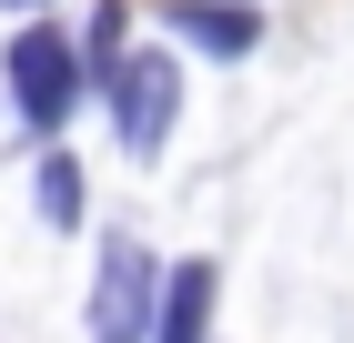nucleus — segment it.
<instances>
[{
  "mask_svg": "<svg viewBox=\"0 0 354 343\" xmlns=\"http://www.w3.org/2000/svg\"><path fill=\"white\" fill-rule=\"evenodd\" d=\"M172 101H183V61L172 51H132L111 71V121H122V152H162L172 141Z\"/></svg>",
  "mask_w": 354,
  "mask_h": 343,
  "instance_id": "obj_1",
  "label": "nucleus"
},
{
  "mask_svg": "<svg viewBox=\"0 0 354 343\" xmlns=\"http://www.w3.org/2000/svg\"><path fill=\"white\" fill-rule=\"evenodd\" d=\"M152 253H142L132 233H102V283H91V343H142V323H162L152 313Z\"/></svg>",
  "mask_w": 354,
  "mask_h": 343,
  "instance_id": "obj_2",
  "label": "nucleus"
},
{
  "mask_svg": "<svg viewBox=\"0 0 354 343\" xmlns=\"http://www.w3.org/2000/svg\"><path fill=\"white\" fill-rule=\"evenodd\" d=\"M10 101L30 132H61L82 101V61L61 51V30H10Z\"/></svg>",
  "mask_w": 354,
  "mask_h": 343,
  "instance_id": "obj_3",
  "label": "nucleus"
},
{
  "mask_svg": "<svg viewBox=\"0 0 354 343\" xmlns=\"http://www.w3.org/2000/svg\"><path fill=\"white\" fill-rule=\"evenodd\" d=\"M172 30H192L213 61H243L253 41H263V21H253L243 0H172Z\"/></svg>",
  "mask_w": 354,
  "mask_h": 343,
  "instance_id": "obj_4",
  "label": "nucleus"
},
{
  "mask_svg": "<svg viewBox=\"0 0 354 343\" xmlns=\"http://www.w3.org/2000/svg\"><path fill=\"white\" fill-rule=\"evenodd\" d=\"M203 333H213V263H172L152 343H203Z\"/></svg>",
  "mask_w": 354,
  "mask_h": 343,
  "instance_id": "obj_5",
  "label": "nucleus"
},
{
  "mask_svg": "<svg viewBox=\"0 0 354 343\" xmlns=\"http://www.w3.org/2000/svg\"><path fill=\"white\" fill-rule=\"evenodd\" d=\"M30 192H41V222H61V233H71V222H82V161H41V182H30Z\"/></svg>",
  "mask_w": 354,
  "mask_h": 343,
  "instance_id": "obj_6",
  "label": "nucleus"
},
{
  "mask_svg": "<svg viewBox=\"0 0 354 343\" xmlns=\"http://www.w3.org/2000/svg\"><path fill=\"white\" fill-rule=\"evenodd\" d=\"M91 71H122V0H102V21H91Z\"/></svg>",
  "mask_w": 354,
  "mask_h": 343,
  "instance_id": "obj_7",
  "label": "nucleus"
},
{
  "mask_svg": "<svg viewBox=\"0 0 354 343\" xmlns=\"http://www.w3.org/2000/svg\"><path fill=\"white\" fill-rule=\"evenodd\" d=\"M21 10H30V0H21Z\"/></svg>",
  "mask_w": 354,
  "mask_h": 343,
  "instance_id": "obj_8",
  "label": "nucleus"
}]
</instances>
